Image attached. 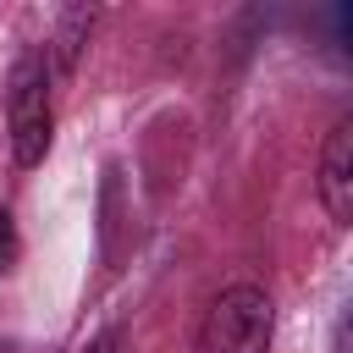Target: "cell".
I'll use <instances>...</instances> for the list:
<instances>
[{
    "label": "cell",
    "instance_id": "8992f818",
    "mask_svg": "<svg viewBox=\"0 0 353 353\" xmlns=\"http://www.w3.org/2000/svg\"><path fill=\"white\" fill-rule=\"evenodd\" d=\"M94 353H110V336H105V342H99V347H94Z\"/></svg>",
    "mask_w": 353,
    "mask_h": 353
},
{
    "label": "cell",
    "instance_id": "3957f363",
    "mask_svg": "<svg viewBox=\"0 0 353 353\" xmlns=\"http://www.w3.org/2000/svg\"><path fill=\"white\" fill-rule=\"evenodd\" d=\"M320 199L331 210L336 226L353 221V121L342 116L325 138V154H320Z\"/></svg>",
    "mask_w": 353,
    "mask_h": 353
},
{
    "label": "cell",
    "instance_id": "277c9868",
    "mask_svg": "<svg viewBox=\"0 0 353 353\" xmlns=\"http://www.w3.org/2000/svg\"><path fill=\"white\" fill-rule=\"evenodd\" d=\"M88 22H94V11H66V22H61V39H55V66H72L77 61V33H88Z\"/></svg>",
    "mask_w": 353,
    "mask_h": 353
},
{
    "label": "cell",
    "instance_id": "5b68a950",
    "mask_svg": "<svg viewBox=\"0 0 353 353\" xmlns=\"http://www.w3.org/2000/svg\"><path fill=\"white\" fill-rule=\"evenodd\" d=\"M11 259H17V226H11V215L0 210V276L11 270Z\"/></svg>",
    "mask_w": 353,
    "mask_h": 353
},
{
    "label": "cell",
    "instance_id": "7a4b0ae2",
    "mask_svg": "<svg viewBox=\"0 0 353 353\" xmlns=\"http://www.w3.org/2000/svg\"><path fill=\"white\" fill-rule=\"evenodd\" d=\"M265 347H270V298L259 287H226L199 325V353H265Z\"/></svg>",
    "mask_w": 353,
    "mask_h": 353
},
{
    "label": "cell",
    "instance_id": "6da1fadb",
    "mask_svg": "<svg viewBox=\"0 0 353 353\" xmlns=\"http://www.w3.org/2000/svg\"><path fill=\"white\" fill-rule=\"evenodd\" d=\"M6 116H11V154L17 165H39L50 149V127H55V105H50V50H28L17 55L11 77H6Z\"/></svg>",
    "mask_w": 353,
    "mask_h": 353
}]
</instances>
